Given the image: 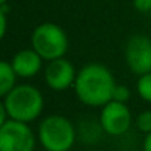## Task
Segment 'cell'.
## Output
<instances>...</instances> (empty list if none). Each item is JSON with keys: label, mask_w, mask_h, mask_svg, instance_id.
Returning <instances> with one entry per match:
<instances>
[{"label": "cell", "mask_w": 151, "mask_h": 151, "mask_svg": "<svg viewBox=\"0 0 151 151\" xmlns=\"http://www.w3.org/2000/svg\"><path fill=\"white\" fill-rule=\"evenodd\" d=\"M117 82L113 71L99 62H89L79 68L73 91L83 105L102 108L113 101V92Z\"/></svg>", "instance_id": "cell-1"}, {"label": "cell", "mask_w": 151, "mask_h": 151, "mask_svg": "<svg viewBox=\"0 0 151 151\" xmlns=\"http://www.w3.org/2000/svg\"><path fill=\"white\" fill-rule=\"evenodd\" d=\"M2 105L5 107L9 119L30 124L42 116L45 96L34 85L21 83L2 98Z\"/></svg>", "instance_id": "cell-2"}, {"label": "cell", "mask_w": 151, "mask_h": 151, "mask_svg": "<svg viewBox=\"0 0 151 151\" xmlns=\"http://www.w3.org/2000/svg\"><path fill=\"white\" fill-rule=\"evenodd\" d=\"M37 139L46 151H70L77 139V130L68 117L49 114L39 123Z\"/></svg>", "instance_id": "cell-3"}, {"label": "cell", "mask_w": 151, "mask_h": 151, "mask_svg": "<svg viewBox=\"0 0 151 151\" xmlns=\"http://www.w3.org/2000/svg\"><path fill=\"white\" fill-rule=\"evenodd\" d=\"M30 46L46 61L64 58L68 52L70 40L62 27L55 22H42L36 25L30 37Z\"/></svg>", "instance_id": "cell-4"}, {"label": "cell", "mask_w": 151, "mask_h": 151, "mask_svg": "<svg viewBox=\"0 0 151 151\" xmlns=\"http://www.w3.org/2000/svg\"><path fill=\"white\" fill-rule=\"evenodd\" d=\"M37 141L28 123L9 119L0 126V151H34Z\"/></svg>", "instance_id": "cell-5"}, {"label": "cell", "mask_w": 151, "mask_h": 151, "mask_svg": "<svg viewBox=\"0 0 151 151\" xmlns=\"http://www.w3.org/2000/svg\"><path fill=\"white\" fill-rule=\"evenodd\" d=\"M133 116L127 104L110 101L99 111V127L110 136H122L129 132L133 123Z\"/></svg>", "instance_id": "cell-6"}, {"label": "cell", "mask_w": 151, "mask_h": 151, "mask_svg": "<svg viewBox=\"0 0 151 151\" xmlns=\"http://www.w3.org/2000/svg\"><path fill=\"white\" fill-rule=\"evenodd\" d=\"M124 62L135 76L151 73V37L133 34L124 45Z\"/></svg>", "instance_id": "cell-7"}, {"label": "cell", "mask_w": 151, "mask_h": 151, "mask_svg": "<svg viewBox=\"0 0 151 151\" xmlns=\"http://www.w3.org/2000/svg\"><path fill=\"white\" fill-rule=\"evenodd\" d=\"M77 71L79 70H76L74 64L64 56L46 62L43 68V79L50 91L64 92L74 86Z\"/></svg>", "instance_id": "cell-8"}, {"label": "cell", "mask_w": 151, "mask_h": 151, "mask_svg": "<svg viewBox=\"0 0 151 151\" xmlns=\"http://www.w3.org/2000/svg\"><path fill=\"white\" fill-rule=\"evenodd\" d=\"M43 62H45V59L31 46L18 50L11 59V64H12V67H14V70L19 79L36 77L45 68Z\"/></svg>", "instance_id": "cell-9"}, {"label": "cell", "mask_w": 151, "mask_h": 151, "mask_svg": "<svg viewBox=\"0 0 151 151\" xmlns=\"http://www.w3.org/2000/svg\"><path fill=\"white\" fill-rule=\"evenodd\" d=\"M18 76L11 64V61H2L0 62V96H6L18 83Z\"/></svg>", "instance_id": "cell-10"}, {"label": "cell", "mask_w": 151, "mask_h": 151, "mask_svg": "<svg viewBox=\"0 0 151 151\" xmlns=\"http://www.w3.org/2000/svg\"><path fill=\"white\" fill-rule=\"evenodd\" d=\"M135 89H136V95L144 102L151 104V73L139 76L135 85Z\"/></svg>", "instance_id": "cell-11"}, {"label": "cell", "mask_w": 151, "mask_h": 151, "mask_svg": "<svg viewBox=\"0 0 151 151\" xmlns=\"http://www.w3.org/2000/svg\"><path fill=\"white\" fill-rule=\"evenodd\" d=\"M135 126L136 129L148 135L151 133V110H144L141 111L136 117H135Z\"/></svg>", "instance_id": "cell-12"}, {"label": "cell", "mask_w": 151, "mask_h": 151, "mask_svg": "<svg viewBox=\"0 0 151 151\" xmlns=\"http://www.w3.org/2000/svg\"><path fill=\"white\" fill-rule=\"evenodd\" d=\"M130 96H132V92H130L129 86L122 85V83H117L116 85L114 92H113V101H119V102L127 104V101L130 99Z\"/></svg>", "instance_id": "cell-13"}, {"label": "cell", "mask_w": 151, "mask_h": 151, "mask_svg": "<svg viewBox=\"0 0 151 151\" xmlns=\"http://www.w3.org/2000/svg\"><path fill=\"white\" fill-rule=\"evenodd\" d=\"M9 3H3L0 5V37H5L6 36V31H8V15H9Z\"/></svg>", "instance_id": "cell-14"}, {"label": "cell", "mask_w": 151, "mask_h": 151, "mask_svg": "<svg viewBox=\"0 0 151 151\" xmlns=\"http://www.w3.org/2000/svg\"><path fill=\"white\" fill-rule=\"evenodd\" d=\"M133 8L141 14L151 12V0H133Z\"/></svg>", "instance_id": "cell-15"}, {"label": "cell", "mask_w": 151, "mask_h": 151, "mask_svg": "<svg viewBox=\"0 0 151 151\" xmlns=\"http://www.w3.org/2000/svg\"><path fill=\"white\" fill-rule=\"evenodd\" d=\"M142 151H151V133L145 135L142 142Z\"/></svg>", "instance_id": "cell-16"}, {"label": "cell", "mask_w": 151, "mask_h": 151, "mask_svg": "<svg viewBox=\"0 0 151 151\" xmlns=\"http://www.w3.org/2000/svg\"><path fill=\"white\" fill-rule=\"evenodd\" d=\"M3 3H9V0H0V5H3Z\"/></svg>", "instance_id": "cell-17"}]
</instances>
